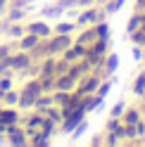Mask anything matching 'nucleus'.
Wrapping results in <instances>:
<instances>
[{
  "label": "nucleus",
  "instance_id": "nucleus-1",
  "mask_svg": "<svg viewBox=\"0 0 145 147\" xmlns=\"http://www.w3.org/2000/svg\"><path fill=\"white\" fill-rule=\"evenodd\" d=\"M102 19H107V12H105V7H102V5H98V3H95V5L83 7V12L76 17V26H79V29H83V26L98 24V22H102Z\"/></svg>",
  "mask_w": 145,
  "mask_h": 147
},
{
  "label": "nucleus",
  "instance_id": "nucleus-2",
  "mask_svg": "<svg viewBox=\"0 0 145 147\" xmlns=\"http://www.w3.org/2000/svg\"><path fill=\"white\" fill-rule=\"evenodd\" d=\"M86 52H88V45L76 43V40H74V43H71L64 52H62V59L69 62V64H74V62H81V59H83V57H86Z\"/></svg>",
  "mask_w": 145,
  "mask_h": 147
},
{
  "label": "nucleus",
  "instance_id": "nucleus-3",
  "mask_svg": "<svg viewBox=\"0 0 145 147\" xmlns=\"http://www.w3.org/2000/svg\"><path fill=\"white\" fill-rule=\"evenodd\" d=\"M117 67H119V55H117V52H107L105 55V62H102V78H112Z\"/></svg>",
  "mask_w": 145,
  "mask_h": 147
},
{
  "label": "nucleus",
  "instance_id": "nucleus-4",
  "mask_svg": "<svg viewBox=\"0 0 145 147\" xmlns=\"http://www.w3.org/2000/svg\"><path fill=\"white\" fill-rule=\"evenodd\" d=\"M5 62H7V67H10V69H26L31 64V57L26 52L24 55H17V57H10V55H7Z\"/></svg>",
  "mask_w": 145,
  "mask_h": 147
},
{
  "label": "nucleus",
  "instance_id": "nucleus-5",
  "mask_svg": "<svg viewBox=\"0 0 145 147\" xmlns=\"http://www.w3.org/2000/svg\"><path fill=\"white\" fill-rule=\"evenodd\" d=\"M140 119H143L140 107H129V105H126L124 114H121V123H138Z\"/></svg>",
  "mask_w": 145,
  "mask_h": 147
},
{
  "label": "nucleus",
  "instance_id": "nucleus-6",
  "mask_svg": "<svg viewBox=\"0 0 145 147\" xmlns=\"http://www.w3.org/2000/svg\"><path fill=\"white\" fill-rule=\"evenodd\" d=\"M143 22H145V12H143V10H133L131 19H129V24H126V33H133L136 29H140V26H143Z\"/></svg>",
  "mask_w": 145,
  "mask_h": 147
},
{
  "label": "nucleus",
  "instance_id": "nucleus-7",
  "mask_svg": "<svg viewBox=\"0 0 145 147\" xmlns=\"http://www.w3.org/2000/svg\"><path fill=\"white\" fill-rule=\"evenodd\" d=\"M29 33H36V36L43 40V38H48V36L52 33V29H50L45 22H36V24H29Z\"/></svg>",
  "mask_w": 145,
  "mask_h": 147
},
{
  "label": "nucleus",
  "instance_id": "nucleus-8",
  "mask_svg": "<svg viewBox=\"0 0 145 147\" xmlns=\"http://www.w3.org/2000/svg\"><path fill=\"white\" fill-rule=\"evenodd\" d=\"M64 12H67V10H64V7H62L60 3H55V5H50V7H43V10H41V14H43V17H48V19H55V17H62Z\"/></svg>",
  "mask_w": 145,
  "mask_h": 147
},
{
  "label": "nucleus",
  "instance_id": "nucleus-9",
  "mask_svg": "<svg viewBox=\"0 0 145 147\" xmlns=\"http://www.w3.org/2000/svg\"><path fill=\"white\" fill-rule=\"evenodd\" d=\"M131 90H133V95L136 97H140L143 93H145V69L138 74V76L133 78V86H131Z\"/></svg>",
  "mask_w": 145,
  "mask_h": 147
},
{
  "label": "nucleus",
  "instance_id": "nucleus-10",
  "mask_svg": "<svg viewBox=\"0 0 145 147\" xmlns=\"http://www.w3.org/2000/svg\"><path fill=\"white\" fill-rule=\"evenodd\" d=\"M124 5H126V0H107V3H102V7H105L107 17H110V14H117Z\"/></svg>",
  "mask_w": 145,
  "mask_h": 147
},
{
  "label": "nucleus",
  "instance_id": "nucleus-11",
  "mask_svg": "<svg viewBox=\"0 0 145 147\" xmlns=\"http://www.w3.org/2000/svg\"><path fill=\"white\" fill-rule=\"evenodd\" d=\"M41 43V38L36 33H29V36H22V43H19V48L22 50H31V48H36V45Z\"/></svg>",
  "mask_w": 145,
  "mask_h": 147
},
{
  "label": "nucleus",
  "instance_id": "nucleus-12",
  "mask_svg": "<svg viewBox=\"0 0 145 147\" xmlns=\"http://www.w3.org/2000/svg\"><path fill=\"white\" fill-rule=\"evenodd\" d=\"M98 0H60V5L69 10V7H88V5H95Z\"/></svg>",
  "mask_w": 145,
  "mask_h": 147
},
{
  "label": "nucleus",
  "instance_id": "nucleus-13",
  "mask_svg": "<svg viewBox=\"0 0 145 147\" xmlns=\"http://www.w3.org/2000/svg\"><path fill=\"white\" fill-rule=\"evenodd\" d=\"M76 29H79L76 22H60V24H55L52 31H55V33H74Z\"/></svg>",
  "mask_w": 145,
  "mask_h": 147
},
{
  "label": "nucleus",
  "instance_id": "nucleus-14",
  "mask_svg": "<svg viewBox=\"0 0 145 147\" xmlns=\"http://www.w3.org/2000/svg\"><path fill=\"white\" fill-rule=\"evenodd\" d=\"M86 131H88V119H81V121H79V123L74 126V131H71L69 135H71V138H74V140H79V138H81V135H83Z\"/></svg>",
  "mask_w": 145,
  "mask_h": 147
},
{
  "label": "nucleus",
  "instance_id": "nucleus-15",
  "mask_svg": "<svg viewBox=\"0 0 145 147\" xmlns=\"http://www.w3.org/2000/svg\"><path fill=\"white\" fill-rule=\"evenodd\" d=\"M95 33H98V38H110V24H107L105 19L98 22L95 24Z\"/></svg>",
  "mask_w": 145,
  "mask_h": 147
},
{
  "label": "nucleus",
  "instance_id": "nucleus-16",
  "mask_svg": "<svg viewBox=\"0 0 145 147\" xmlns=\"http://www.w3.org/2000/svg\"><path fill=\"white\" fill-rule=\"evenodd\" d=\"M129 36H131L133 45H143V48H145V29H136V31L129 33Z\"/></svg>",
  "mask_w": 145,
  "mask_h": 147
},
{
  "label": "nucleus",
  "instance_id": "nucleus-17",
  "mask_svg": "<svg viewBox=\"0 0 145 147\" xmlns=\"http://www.w3.org/2000/svg\"><path fill=\"white\" fill-rule=\"evenodd\" d=\"M124 109H126V102H114V105L110 107V116H117V119H121Z\"/></svg>",
  "mask_w": 145,
  "mask_h": 147
},
{
  "label": "nucleus",
  "instance_id": "nucleus-18",
  "mask_svg": "<svg viewBox=\"0 0 145 147\" xmlns=\"http://www.w3.org/2000/svg\"><path fill=\"white\" fill-rule=\"evenodd\" d=\"M5 102L7 105H17V102H19V93H14V90H5Z\"/></svg>",
  "mask_w": 145,
  "mask_h": 147
},
{
  "label": "nucleus",
  "instance_id": "nucleus-19",
  "mask_svg": "<svg viewBox=\"0 0 145 147\" xmlns=\"http://www.w3.org/2000/svg\"><path fill=\"white\" fill-rule=\"evenodd\" d=\"M143 55H145V48H143V45H133V59H136V62H140V59H143Z\"/></svg>",
  "mask_w": 145,
  "mask_h": 147
},
{
  "label": "nucleus",
  "instance_id": "nucleus-20",
  "mask_svg": "<svg viewBox=\"0 0 145 147\" xmlns=\"http://www.w3.org/2000/svg\"><path fill=\"white\" fill-rule=\"evenodd\" d=\"M10 86H12L10 78H3V81H0V90H10Z\"/></svg>",
  "mask_w": 145,
  "mask_h": 147
},
{
  "label": "nucleus",
  "instance_id": "nucleus-21",
  "mask_svg": "<svg viewBox=\"0 0 145 147\" xmlns=\"http://www.w3.org/2000/svg\"><path fill=\"white\" fill-rule=\"evenodd\" d=\"M22 17H24V10H12L10 19H22Z\"/></svg>",
  "mask_w": 145,
  "mask_h": 147
},
{
  "label": "nucleus",
  "instance_id": "nucleus-22",
  "mask_svg": "<svg viewBox=\"0 0 145 147\" xmlns=\"http://www.w3.org/2000/svg\"><path fill=\"white\" fill-rule=\"evenodd\" d=\"M102 140H105V138L98 133V138H93V140H90V145H102Z\"/></svg>",
  "mask_w": 145,
  "mask_h": 147
},
{
  "label": "nucleus",
  "instance_id": "nucleus-23",
  "mask_svg": "<svg viewBox=\"0 0 145 147\" xmlns=\"http://www.w3.org/2000/svg\"><path fill=\"white\" fill-rule=\"evenodd\" d=\"M7 55H10V48H0V62H3Z\"/></svg>",
  "mask_w": 145,
  "mask_h": 147
},
{
  "label": "nucleus",
  "instance_id": "nucleus-24",
  "mask_svg": "<svg viewBox=\"0 0 145 147\" xmlns=\"http://www.w3.org/2000/svg\"><path fill=\"white\" fill-rule=\"evenodd\" d=\"M10 33H12V36H24V31L19 29V26H12V31H10Z\"/></svg>",
  "mask_w": 145,
  "mask_h": 147
},
{
  "label": "nucleus",
  "instance_id": "nucleus-25",
  "mask_svg": "<svg viewBox=\"0 0 145 147\" xmlns=\"http://www.w3.org/2000/svg\"><path fill=\"white\" fill-rule=\"evenodd\" d=\"M140 64H143V69H145V55H143V59H140Z\"/></svg>",
  "mask_w": 145,
  "mask_h": 147
},
{
  "label": "nucleus",
  "instance_id": "nucleus-26",
  "mask_svg": "<svg viewBox=\"0 0 145 147\" xmlns=\"http://www.w3.org/2000/svg\"><path fill=\"white\" fill-rule=\"evenodd\" d=\"M98 3H100V5H102V3H107V0H98Z\"/></svg>",
  "mask_w": 145,
  "mask_h": 147
}]
</instances>
